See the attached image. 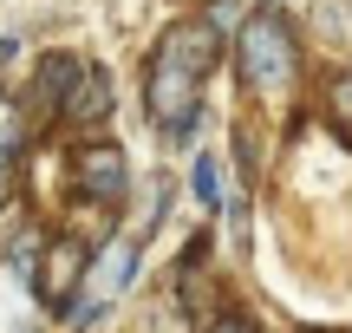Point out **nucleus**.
<instances>
[{"mask_svg": "<svg viewBox=\"0 0 352 333\" xmlns=\"http://www.w3.org/2000/svg\"><path fill=\"white\" fill-rule=\"evenodd\" d=\"M241 78L261 92L294 78V33L280 13H248L241 20Z\"/></svg>", "mask_w": 352, "mask_h": 333, "instance_id": "f257e3e1", "label": "nucleus"}, {"mask_svg": "<svg viewBox=\"0 0 352 333\" xmlns=\"http://www.w3.org/2000/svg\"><path fill=\"white\" fill-rule=\"evenodd\" d=\"M144 105H151V118L164 131L183 138L189 125H196V105H202V85H196V65L176 59V52H157L151 65V85H144Z\"/></svg>", "mask_w": 352, "mask_h": 333, "instance_id": "f03ea898", "label": "nucleus"}, {"mask_svg": "<svg viewBox=\"0 0 352 333\" xmlns=\"http://www.w3.org/2000/svg\"><path fill=\"white\" fill-rule=\"evenodd\" d=\"M78 183H85V196H98V203H111V196H124V151L118 144H85V151L72 157Z\"/></svg>", "mask_w": 352, "mask_h": 333, "instance_id": "7ed1b4c3", "label": "nucleus"}, {"mask_svg": "<svg viewBox=\"0 0 352 333\" xmlns=\"http://www.w3.org/2000/svg\"><path fill=\"white\" fill-rule=\"evenodd\" d=\"M78 275H85V248L65 235V242H52V248H46V268H39V294H46L52 308H65V301H72V288H78Z\"/></svg>", "mask_w": 352, "mask_h": 333, "instance_id": "20e7f679", "label": "nucleus"}, {"mask_svg": "<svg viewBox=\"0 0 352 333\" xmlns=\"http://www.w3.org/2000/svg\"><path fill=\"white\" fill-rule=\"evenodd\" d=\"M131 275H138V242H111V248L98 255V268H91V281H85V288H91L98 301H111V294H124Z\"/></svg>", "mask_w": 352, "mask_h": 333, "instance_id": "39448f33", "label": "nucleus"}, {"mask_svg": "<svg viewBox=\"0 0 352 333\" xmlns=\"http://www.w3.org/2000/svg\"><path fill=\"white\" fill-rule=\"evenodd\" d=\"M104 111H111V78L104 72H78L72 98H65V118H72V125H98Z\"/></svg>", "mask_w": 352, "mask_h": 333, "instance_id": "423d86ee", "label": "nucleus"}, {"mask_svg": "<svg viewBox=\"0 0 352 333\" xmlns=\"http://www.w3.org/2000/svg\"><path fill=\"white\" fill-rule=\"evenodd\" d=\"M215 177H222V170H215V157H196V203H222V183H215Z\"/></svg>", "mask_w": 352, "mask_h": 333, "instance_id": "0eeeda50", "label": "nucleus"}, {"mask_svg": "<svg viewBox=\"0 0 352 333\" xmlns=\"http://www.w3.org/2000/svg\"><path fill=\"white\" fill-rule=\"evenodd\" d=\"M327 105H333V111H340V125L352 131V72H346V78H333V92H327Z\"/></svg>", "mask_w": 352, "mask_h": 333, "instance_id": "6e6552de", "label": "nucleus"}, {"mask_svg": "<svg viewBox=\"0 0 352 333\" xmlns=\"http://www.w3.org/2000/svg\"><path fill=\"white\" fill-rule=\"evenodd\" d=\"M209 333H254V327L241 321V314H228V321H209Z\"/></svg>", "mask_w": 352, "mask_h": 333, "instance_id": "1a4fd4ad", "label": "nucleus"}]
</instances>
